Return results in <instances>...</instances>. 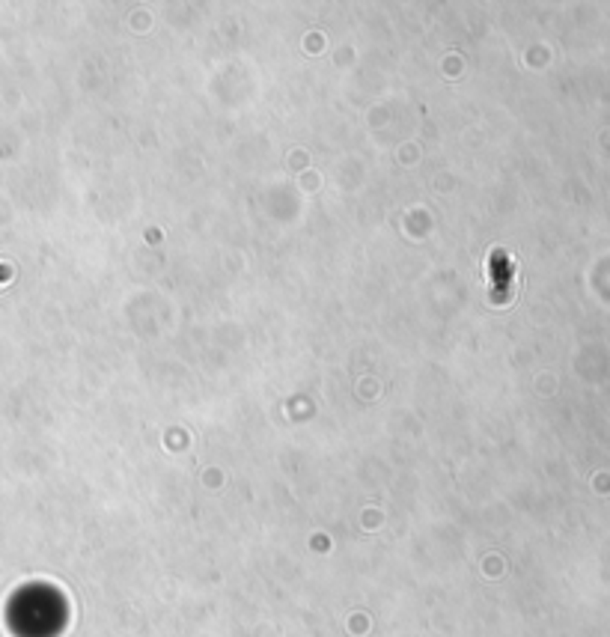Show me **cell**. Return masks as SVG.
<instances>
[{"label":"cell","mask_w":610,"mask_h":637,"mask_svg":"<svg viewBox=\"0 0 610 637\" xmlns=\"http://www.w3.org/2000/svg\"><path fill=\"white\" fill-rule=\"evenodd\" d=\"M488 268H491V298L504 304L509 292H512V262H509L504 250H497V254H491Z\"/></svg>","instance_id":"1"}]
</instances>
